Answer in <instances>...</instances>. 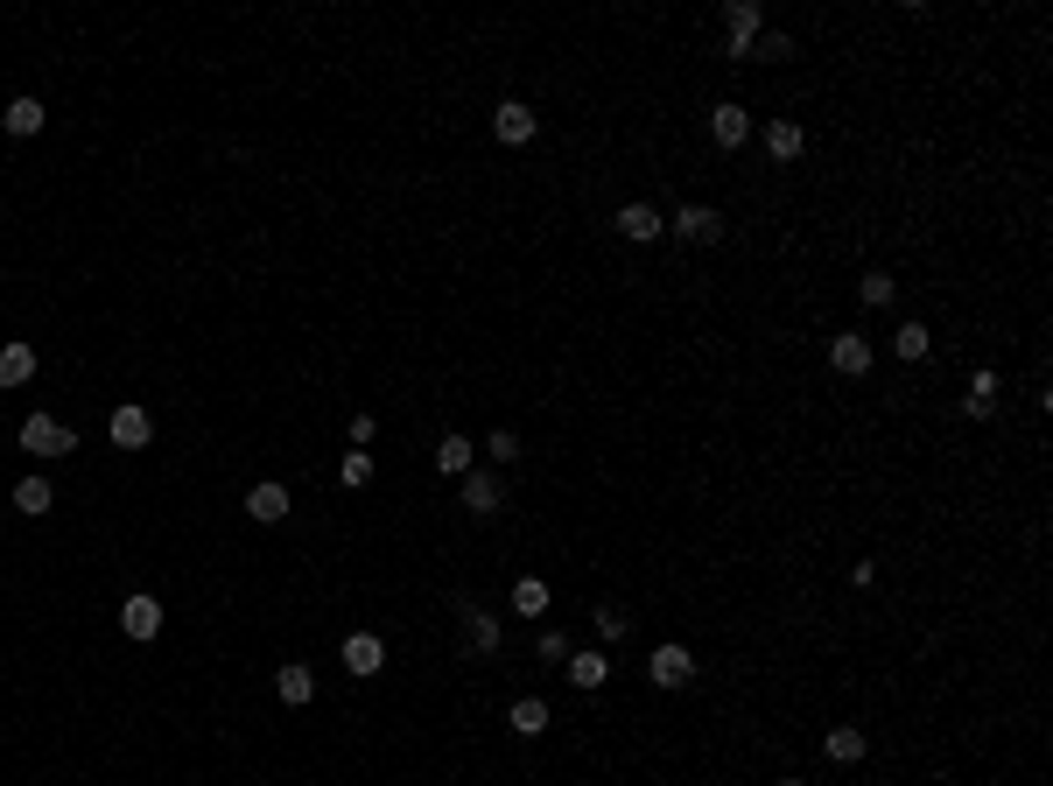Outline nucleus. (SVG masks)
<instances>
[{"label":"nucleus","instance_id":"f257e3e1","mask_svg":"<svg viewBox=\"0 0 1053 786\" xmlns=\"http://www.w3.org/2000/svg\"><path fill=\"white\" fill-rule=\"evenodd\" d=\"M14 443H22L29 456H71V450H78V429H71V421H56V414H29Z\"/></svg>","mask_w":1053,"mask_h":786},{"label":"nucleus","instance_id":"f03ea898","mask_svg":"<svg viewBox=\"0 0 1053 786\" xmlns=\"http://www.w3.org/2000/svg\"><path fill=\"white\" fill-rule=\"evenodd\" d=\"M759 35H765L759 0H731V8H723V56H731V64H744V50H752Z\"/></svg>","mask_w":1053,"mask_h":786},{"label":"nucleus","instance_id":"7ed1b4c3","mask_svg":"<svg viewBox=\"0 0 1053 786\" xmlns=\"http://www.w3.org/2000/svg\"><path fill=\"white\" fill-rule=\"evenodd\" d=\"M871 358H878V352H871V337H864V331H850V323H842V331L829 337V373H836V379H864V373H871Z\"/></svg>","mask_w":1053,"mask_h":786},{"label":"nucleus","instance_id":"20e7f679","mask_svg":"<svg viewBox=\"0 0 1053 786\" xmlns=\"http://www.w3.org/2000/svg\"><path fill=\"white\" fill-rule=\"evenodd\" d=\"M646 681H654V688H675V696H681V688L696 681V654H688V646H675V639L654 646V654H646Z\"/></svg>","mask_w":1053,"mask_h":786},{"label":"nucleus","instance_id":"39448f33","mask_svg":"<svg viewBox=\"0 0 1053 786\" xmlns=\"http://www.w3.org/2000/svg\"><path fill=\"white\" fill-rule=\"evenodd\" d=\"M710 141L723 148V155H738V148L752 141V106H738V99H717V106H710Z\"/></svg>","mask_w":1053,"mask_h":786},{"label":"nucleus","instance_id":"423d86ee","mask_svg":"<svg viewBox=\"0 0 1053 786\" xmlns=\"http://www.w3.org/2000/svg\"><path fill=\"white\" fill-rule=\"evenodd\" d=\"M723 225H731V218H723L717 204H681L675 211V239H688V246H717Z\"/></svg>","mask_w":1053,"mask_h":786},{"label":"nucleus","instance_id":"0eeeda50","mask_svg":"<svg viewBox=\"0 0 1053 786\" xmlns=\"http://www.w3.org/2000/svg\"><path fill=\"white\" fill-rule=\"evenodd\" d=\"M534 127L541 120H534V106H520V99H499V112H492V141L499 148H527Z\"/></svg>","mask_w":1053,"mask_h":786},{"label":"nucleus","instance_id":"6e6552de","mask_svg":"<svg viewBox=\"0 0 1053 786\" xmlns=\"http://www.w3.org/2000/svg\"><path fill=\"white\" fill-rule=\"evenodd\" d=\"M379 667H387V639H379V632H352V639H344V675L373 681Z\"/></svg>","mask_w":1053,"mask_h":786},{"label":"nucleus","instance_id":"1a4fd4ad","mask_svg":"<svg viewBox=\"0 0 1053 786\" xmlns=\"http://www.w3.org/2000/svg\"><path fill=\"white\" fill-rule=\"evenodd\" d=\"M765 155H773L780 169H787V162H801V155H808V127H801V120H787V112H780V120H765Z\"/></svg>","mask_w":1053,"mask_h":786},{"label":"nucleus","instance_id":"9d476101","mask_svg":"<svg viewBox=\"0 0 1053 786\" xmlns=\"http://www.w3.org/2000/svg\"><path fill=\"white\" fill-rule=\"evenodd\" d=\"M106 435H112L120 450H148L155 421H148V408H133V400H127V408H112V414H106Z\"/></svg>","mask_w":1053,"mask_h":786},{"label":"nucleus","instance_id":"9b49d317","mask_svg":"<svg viewBox=\"0 0 1053 786\" xmlns=\"http://www.w3.org/2000/svg\"><path fill=\"white\" fill-rule=\"evenodd\" d=\"M162 618H169V611H162L155 597H148V590H133V597L120 604V632H127V639H155Z\"/></svg>","mask_w":1053,"mask_h":786},{"label":"nucleus","instance_id":"f8f14e48","mask_svg":"<svg viewBox=\"0 0 1053 786\" xmlns=\"http://www.w3.org/2000/svg\"><path fill=\"white\" fill-rule=\"evenodd\" d=\"M660 225H667V218H660L654 204H640V197H632V204H619V239H632V246H654V239H660Z\"/></svg>","mask_w":1053,"mask_h":786},{"label":"nucleus","instance_id":"ddd939ff","mask_svg":"<svg viewBox=\"0 0 1053 786\" xmlns=\"http://www.w3.org/2000/svg\"><path fill=\"white\" fill-rule=\"evenodd\" d=\"M998 394H1004V379L990 373V366H976V373H969V394H963V414L990 421V414H998Z\"/></svg>","mask_w":1053,"mask_h":786},{"label":"nucleus","instance_id":"4468645a","mask_svg":"<svg viewBox=\"0 0 1053 786\" xmlns=\"http://www.w3.org/2000/svg\"><path fill=\"white\" fill-rule=\"evenodd\" d=\"M604 681H611V660H604V646H583V654H569V688L598 696Z\"/></svg>","mask_w":1053,"mask_h":786},{"label":"nucleus","instance_id":"2eb2a0df","mask_svg":"<svg viewBox=\"0 0 1053 786\" xmlns=\"http://www.w3.org/2000/svg\"><path fill=\"white\" fill-rule=\"evenodd\" d=\"M246 520L281 527V520H289V485H254V492H246Z\"/></svg>","mask_w":1053,"mask_h":786},{"label":"nucleus","instance_id":"dca6fc26","mask_svg":"<svg viewBox=\"0 0 1053 786\" xmlns=\"http://www.w3.org/2000/svg\"><path fill=\"white\" fill-rule=\"evenodd\" d=\"M35 379V344L29 337H8L0 344V387H29Z\"/></svg>","mask_w":1053,"mask_h":786},{"label":"nucleus","instance_id":"f3484780","mask_svg":"<svg viewBox=\"0 0 1053 786\" xmlns=\"http://www.w3.org/2000/svg\"><path fill=\"white\" fill-rule=\"evenodd\" d=\"M464 639H471V654H499V639H506V625L492 618L485 604H464Z\"/></svg>","mask_w":1053,"mask_h":786},{"label":"nucleus","instance_id":"a211bd4d","mask_svg":"<svg viewBox=\"0 0 1053 786\" xmlns=\"http://www.w3.org/2000/svg\"><path fill=\"white\" fill-rule=\"evenodd\" d=\"M548 723H555V709H548L541 696H520V702L506 709V731H513V737H541Z\"/></svg>","mask_w":1053,"mask_h":786},{"label":"nucleus","instance_id":"6ab92c4d","mask_svg":"<svg viewBox=\"0 0 1053 786\" xmlns=\"http://www.w3.org/2000/svg\"><path fill=\"white\" fill-rule=\"evenodd\" d=\"M471 456H477V443H471V435H456V429H450L443 443H436V456H429V464L443 471V477H464V471H471Z\"/></svg>","mask_w":1053,"mask_h":786},{"label":"nucleus","instance_id":"aec40b11","mask_svg":"<svg viewBox=\"0 0 1053 786\" xmlns=\"http://www.w3.org/2000/svg\"><path fill=\"white\" fill-rule=\"evenodd\" d=\"M464 513H477V520L499 513V477L492 471H464Z\"/></svg>","mask_w":1053,"mask_h":786},{"label":"nucleus","instance_id":"412c9836","mask_svg":"<svg viewBox=\"0 0 1053 786\" xmlns=\"http://www.w3.org/2000/svg\"><path fill=\"white\" fill-rule=\"evenodd\" d=\"M821 758L857 765V758H864V731H857V723H836V731H821Z\"/></svg>","mask_w":1053,"mask_h":786},{"label":"nucleus","instance_id":"4be33fe9","mask_svg":"<svg viewBox=\"0 0 1053 786\" xmlns=\"http://www.w3.org/2000/svg\"><path fill=\"white\" fill-rule=\"evenodd\" d=\"M43 120H50V106H43V99H8V112H0V127H8V133H22V141H29V133H43Z\"/></svg>","mask_w":1053,"mask_h":786},{"label":"nucleus","instance_id":"5701e85b","mask_svg":"<svg viewBox=\"0 0 1053 786\" xmlns=\"http://www.w3.org/2000/svg\"><path fill=\"white\" fill-rule=\"evenodd\" d=\"M892 352L906 358V366H921V358L934 352V331H927L921 316H906V323H899V337H892Z\"/></svg>","mask_w":1053,"mask_h":786},{"label":"nucleus","instance_id":"b1692460","mask_svg":"<svg viewBox=\"0 0 1053 786\" xmlns=\"http://www.w3.org/2000/svg\"><path fill=\"white\" fill-rule=\"evenodd\" d=\"M892 295H899V281L885 267H864V274H857V302H864V310H892Z\"/></svg>","mask_w":1053,"mask_h":786},{"label":"nucleus","instance_id":"393cba45","mask_svg":"<svg viewBox=\"0 0 1053 786\" xmlns=\"http://www.w3.org/2000/svg\"><path fill=\"white\" fill-rule=\"evenodd\" d=\"M50 506H56L50 477H22V485H14V513H22V520H43Z\"/></svg>","mask_w":1053,"mask_h":786},{"label":"nucleus","instance_id":"a878e982","mask_svg":"<svg viewBox=\"0 0 1053 786\" xmlns=\"http://www.w3.org/2000/svg\"><path fill=\"white\" fill-rule=\"evenodd\" d=\"M275 688H281V702H289V709H302V702L316 696V675H310V667H302V660H289V667H281V675H275Z\"/></svg>","mask_w":1053,"mask_h":786},{"label":"nucleus","instance_id":"bb28decb","mask_svg":"<svg viewBox=\"0 0 1053 786\" xmlns=\"http://www.w3.org/2000/svg\"><path fill=\"white\" fill-rule=\"evenodd\" d=\"M548 611V583L541 577H520L513 583V618H541Z\"/></svg>","mask_w":1053,"mask_h":786},{"label":"nucleus","instance_id":"cd10ccee","mask_svg":"<svg viewBox=\"0 0 1053 786\" xmlns=\"http://www.w3.org/2000/svg\"><path fill=\"white\" fill-rule=\"evenodd\" d=\"M780 56H794V35H780V29H773V35H759V43L744 50V64H780Z\"/></svg>","mask_w":1053,"mask_h":786},{"label":"nucleus","instance_id":"c85d7f7f","mask_svg":"<svg viewBox=\"0 0 1053 786\" xmlns=\"http://www.w3.org/2000/svg\"><path fill=\"white\" fill-rule=\"evenodd\" d=\"M337 477H344V485H352V492H366V485H373V456H366V450H344Z\"/></svg>","mask_w":1053,"mask_h":786},{"label":"nucleus","instance_id":"c756f323","mask_svg":"<svg viewBox=\"0 0 1053 786\" xmlns=\"http://www.w3.org/2000/svg\"><path fill=\"white\" fill-rule=\"evenodd\" d=\"M625 632H632V618H625L619 604H604V611H598V639H604V646H619Z\"/></svg>","mask_w":1053,"mask_h":786},{"label":"nucleus","instance_id":"7c9ffc66","mask_svg":"<svg viewBox=\"0 0 1053 786\" xmlns=\"http://www.w3.org/2000/svg\"><path fill=\"white\" fill-rule=\"evenodd\" d=\"M485 450H492V464H513V456H520V435H513V429H492Z\"/></svg>","mask_w":1053,"mask_h":786},{"label":"nucleus","instance_id":"2f4dec72","mask_svg":"<svg viewBox=\"0 0 1053 786\" xmlns=\"http://www.w3.org/2000/svg\"><path fill=\"white\" fill-rule=\"evenodd\" d=\"M534 654H541V660H569V632H541V639H534Z\"/></svg>","mask_w":1053,"mask_h":786},{"label":"nucleus","instance_id":"473e14b6","mask_svg":"<svg viewBox=\"0 0 1053 786\" xmlns=\"http://www.w3.org/2000/svg\"><path fill=\"white\" fill-rule=\"evenodd\" d=\"M773 786H808V779H794V773H787V779H773Z\"/></svg>","mask_w":1053,"mask_h":786}]
</instances>
